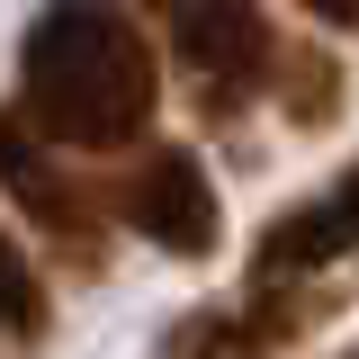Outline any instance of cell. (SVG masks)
Masks as SVG:
<instances>
[{
	"label": "cell",
	"instance_id": "cell-1",
	"mask_svg": "<svg viewBox=\"0 0 359 359\" xmlns=\"http://www.w3.org/2000/svg\"><path fill=\"white\" fill-rule=\"evenodd\" d=\"M162 108V63L117 0H45L18 45V117L72 153H126Z\"/></svg>",
	"mask_w": 359,
	"mask_h": 359
},
{
	"label": "cell",
	"instance_id": "cell-2",
	"mask_svg": "<svg viewBox=\"0 0 359 359\" xmlns=\"http://www.w3.org/2000/svg\"><path fill=\"white\" fill-rule=\"evenodd\" d=\"M117 216L153 243V252H180V261H207L216 252V180L198 171L189 144H144L126 171H117Z\"/></svg>",
	"mask_w": 359,
	"mask_h": 359
},
{
	"label": "cell",
	"instance_id": "cell-3",
	"mask_svg": "<svg viewBox=\"0 0 359 359\" xmlns=\"http://www.w3.org/2000/svg\"><path fill=\"white\" fill-rule=\"evenodd\" d=\"M144 9L162 18L171 54L216 90V99H252V90H269V72H278V36H269L261 0H144Z\"/></svg>",
	"mask_w": 359,
	"mask_h": 359
},
{
	"label": "cell",
	"instance_id": "cell-4",
	"mask_svg": "<svg viewBox=\"0 0 359 359\" xmlns=\"http://www.w3.org/2000/svg\"><path fill=\"white\" fill-rule=\"evenodd\" d=\"M351 252H359V162H351V171H332L314 198H297L287 216L261 224V243H252V287L314 278V269L351 261Z\"/></svg>",
	"mask_w": 359,
	"mask_h": 359
},
{
	"label": "cell",
	"instance_id": "cell-5",
	"mask_svg": "<svg viewBox=\"0 0 359 359\" xmlns=\"http://www.w3.org/2000/svg\"><path fill=\"white\" fill-rule=\"evenodd\" d=\"M0 189H9L81 269L99 261V198L63 171V153H45V135L27 126V117H0Z\"/></svg>",
	"mask_w": 359,
	"mask_h": 359
},
{
	"label": "cell",
	"instance_id": "cell-6",
	"mask_svg": "<svg viewBox=\"0 0 359 359\" xmlns=\"http://www.w3.org/2000/svg\"><path fill=\"white\" fill-rule=\"evenodd\" d=\"M323 306H332V297H306L297 278H287V287H252V306L198 314V323L180 332V359H269V351H287L297 332H314Z\"/></svg>",
	"mask_w": 359,
	"mask_h": 359
},
{
	"label": "cell",
	"instance_id": "cell-7",
	"mask_svg": "<svg viewBox=\"0 0 359 359\" xmlns=\"http://www.w3.org/2000/svg\"><path fill=\"white\" fill-rule=\"evenodd\" d=\"M278 72H287V81H269V90H287V117H297V126H323V117L341 108V72H332L314 45L278 54Z\"/></svg>",
	"mask_w": 359,
	"mask_h": 359
},
{
	"label": "cell",
	"instance_id": "cell-8",
	"mask_svg": "<svg viewBox=\"0 0 359 359\" xmlns=\"http://www.w3.org/2000/svg\"><path fill=\"white\" fill-rule=\"evenodd\" d=\"M0 332L9 341H36L45 332V287H36V269H27V252L0 233Z\"/></svg>",
	"mask_w": 359,
	"mask_h": 359
},
{
	"label": "cell",
	"instance_id": "cell-9",
	"mask_svg": "<svg viewBox=\"0 0 359 359\" xmlns=\"http://www.w3.org/2000/svg\"><path fill=\"white\" fill-rule=\"evenodd\" d=\"M306 18H323V27H359V0H297Z\"/></svg>",
	"mask_w": 359,
	"mask_h": 359
}]
</instances>
